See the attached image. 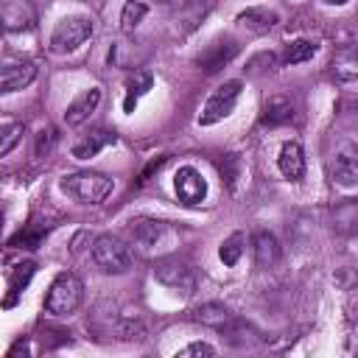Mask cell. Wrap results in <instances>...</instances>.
<instances>
[{
	"instance_id": "cell-1",
	"label": "cell",
	"mask_w": 358,
	"mask_h": 358,
	"mask_svg": "<svg viewBox=\"0 0 358 358\" xmlns=\"http://www.w3.org/2000/svg\"><path fill=\"white\" fill-rule=\"evenodd\" d=\"M81 299H84V282H81V277L73 274V271H62L50 282V288H48L45 310L50 316H70V313L78 310Z\"/></svg>"
},
{
	"instance_id": "cell-2",
	"label": "cell",
	"mask_w": 358,
	"mask_h": 358,
	"mask_svg": "<svg viewBox=\"0 0 358 358\" xmlns=\"http://www.w3.org/2000/svg\"><path fill=\"white\" fill-rule=\"evenodd\" d=\"M62 190L81 204H101L112 193V179L101 171H76L62 179Z\"/></svg>"
},
{
	"instance_id": "cell-3",
	"label": "cell",
	"mask_w": 358,
	"mask_h": 358,
	"mask_svg": "<svg viewBox=\"0 0 358 358\" xmlns=\"http://www.w3.org/2000/svg\"><path fill=\"white\" fill-rule=\"evenodd\" d=\"M92 260L106 274H123V271L131 268L134 255H131L129 243L120 235L106 232V235H98L95 238V243H92Z\"/></svg>"
},
{
	"instance_id": "cell-4",
	"label": "cell",
	"mask_w": 358,
	"mask_h": 358,
	"mask_svg": "<svg viewBox=\"0 0 358 358\" xmlns=\"http://www.w3.org/2000/svg\"><path fill=\"white\" fill-rule=\"evenodd\" d=\"M90 36H92V17H87V14L62 17L50 34V50L53 53H70L78 45H84Z\"/></svg>"
},
{
	"instance_id": "cell-5",
	"label": "cell",
	"mask_w": 358,
	"mask_h": 358,
	"mask_svg": "<svg viewBox=\"0 0 358 358\" xmlns=\"http://www.w3.org/2000/svg\"><path fill=\"white\" fill-rule=\"evenodd\" d=\"M154 277H157V282H162L165 288H171V291H176V294H193V288H196V277H193V268L182 260V257H176V255H165V257H159L157 263H154Z\"/></svg>"
},
{
	"instance_id": "cell-6",
	"label": "cell",
	"mask_w": 358,
	"mask_h": 358,
	"mask_svg": "<svg viewBox=\"0 0 358 358\" xmlns=\"http://www.w3.org/2000/svg\"><path fill=\"white\" fill-rule=\"evenodd\" d=\"M241 81H224L210 98H207V103H204V109H201V115H199V123L201 126H213V123H218V120H224L232 109H235V103H238V95H241Z\"/></svg>"
},
{
	"instance_id": "cell-7",
	"label": "cell",
	"mask_w": 358,
	"mask_h": 358,
	"mask_svg": "<svg viewBox=\"0 0 358 358\" xmlns=\"http://www.w3.org/2000/svg\"><path fill=\"white\" fill-rule=\"evenodd\" d=\"M173 187H176L179 201L187 204V207L201 204L204 196H207V182H204V176H201L193 165H185V168L176 171V176H173Z\"/></svg>"
},
{
	"instance_id": "cell-8",
	"label": "cell",
	"mask_w": 358,
	"mask_h": 358,
	"mask_svg": "<svg viewBox=\"0 0 358 358\" xmlns=\"http://www.w3.org/2000/svg\"><path fill=\"white\" fill-rule=\"evenodd\" d=\"M235 53H238V42H235V39H215V42L207 45V50L199 56V67H201L207 76H213V73H218L221 67H227V64L235 59Z\"/></svg>"
},
{
	"instance_id": "cell-9",
	"label": "cell",
	"mask_w": 358,
	"mask_h": 358,
	"mask_svg": "<svg viewBox=\"0 0 358 358\" xmlns=\"http://www.w3.org/2000/svg\"><path fill=\"white\" fill-rule=\"evenodd\" d=\"M34 78H36V67H34L31 62H14V64H6V67H0V95L25 90Z\"/></svg>"
},
{
	"instance_id": "cell-10",
	"label": "cell",
	"mask_w": 358,
	"mask_h": 358,
	"mask_svg": "<svg viewBox=\"0 0 358 358\" xmlns=\"http://www.w3.org/2000/svg\"><path fill=\"white\" fill-rule=\"evenodd\" d=\"M98 103H101V90H98V87L84 90V92H81L78 98H73V103L67 106L64 123H67V126H81V123H87L90 115L98 109Z\"/></svg>"
},
{
	"instance_id": "cell-11",
	"label": "cell",
	"mask_w": 358,
	"mask_h": 358,
	"mask_svg": "<svg viewBox=\"0 0 358 358\" xmlns=\"http://www.w3.org/2000/svg\"><path fill=\"white\" fill-rule=\"evenodd\" d=\"M168 235V227L162 221H151V218H143V221H134L131 224V238L134 243L143 249V252H154Z\"/></svg>"
},
{
	"instance_id": "cell-12",
	"label": "cell",
	"mask_w": 358,
	"mask_h": 358,
	"mask_svg": "<svg viewBox=\"0 0 358 358\" xmlns=\"http://www.w3.org/2000/svg\"><path fill=\"white\" fill-rule=\"evenodd\" d=\"M277 168H280V173H282L285 179H291V182L302 179V173H305V157H302V145H299L296 140H288V143L280 148Z\"/></svg>"
},
{
	"instance_id": "cell-13",
	"label": "cell",
	"mask_w": 358,
	"mask_h": 358,
	"mask_svg": "<svg viewBox=\"0 0 358 358\" xmlns=\"http://www.w3.org/2000/svg\"><path fill=\"white\" fill-rule=\"evenodd\" d=\"M117 137H115V131H106V129H95V131H90V134H84V137H78L76 143H73V157L76 159H90V157H95L98 151H103L109 143H115Z\"/></svg>"
},
{
	"instance_id": "cell-14",
	"label": "cell",
	"mask_w": 358,
	"mask_h": 358,
	"mask_svg": "<svg viewBox=\"0 0 358 358\" xmlns=\"http://www.w3.org/2000/svg\"><path fill=\"white\" fill-rule=\"evenodd\" d=\"M252 252H255V263L260 268H268L280 260V243L268 229H257L252 235Z\"/></svg>"
},
{
	"instance_id": "cell-15",
	"label": "cell",
	"mask_w": 358,
	"mask_h": 358,
	"mask_svg": "<svg viewBox=\"0 0 358 358\" xmlns=\"http://www.w3.org/2000/svg\"><path fill=\"white\" fill-rule=\"evenodd\" d=\"M291 117H294V106H291V101L282 98V95L268 98L266 106H263V115H260V120H263L266 126H280V123H288Z\"/></svg>"
},
{
	"instance_id": "cell-16",
	"label": "cell",
	"mask_w": 358,
	"mask_h": 358,
	"mask_svg": "<svg viewBox=\"0 0 358 358\" xmlns=\"http://www.w3.org/2000/svg\"><path fill=\"white\" fill-rule=\"evenodd\" d=\"M333 173H336V182L344 185V187H352L358 182V159H355V151L352 148H347V151H341L336 157Z\"/></svg>"
},
{
	"instance_id": "cell-17",
	"label": "cell",
	"mask_w": 358,
	"mask_h": 358,
	"mask_svg": "<svg viewBox=\"0 0 358 358\" xmlns=\"http://www.w3.org/2000/svg\"><path fill=\"white\" fill-rule=\"evenodd\" d=\"M316 53V42H310V39H294V42H288L285 48H282V53H280V64H299V62H308L310 56Z\"/></svg>"
},
{
	"instance_id": "cell-18",
	"label": "cell",
	"mask_w": 358,
	"mask_h": 358,
	"mask_svg": "<svg viewBox=\"0 0 358 358\" xmlns=\"http://www.w3.org/2000/svg\"><path fill=\"white\" fill-rule=\"evenodd\" d=\"M193 319L201 322V324H210V327H224L232 316L221 302H204V305H199L193 310Z\"/></svg>"
},
{
	"instance_id": "cell-19",
	"label": "cell",
	"mask_w": 358,
	"mask_h": 358,
	"mask_svg": "<svg viewBox=\"0 0 358 358\" xmlns=\"http://www.w3.org/2000/svg\"><path fill=\"white\" fill-rule=\"evenodd\" d=\"M238 22L241 25H246V28H252V31H268L274 22H277V14L274 11H266V8H246V11H241L238 14Z\"/></svg>"
},
{
	"instance_id": "cell-20",
	"label": "cell",
	"mask_w": 358,
	"mask_h": 358,
	"mask_svg": "<svg viewBox=\"0 0 358 358\" xmlns=\"http://www.w3.org/2000/svg\"><path fill=\"white\" fill-rule=\"evenodd\" d=\"M333 76H336V81H341V84H352V81H355L358 67H355V53H352V48H344L341 53H336Z\"/></svg>"
},
{
	"instance_id": "cell-21",
	"label": "cell",
	"mask_w": 358,
	"mask_h": 358,
	"mask_svg": "<svg viewBox=\"0 0 358 358\" xmlns=\"http://www.w3.org/2000/svg\"><path fill=\"white\" fill-rule=\"evenodd\" d=\"M145 14H148V6L143 0H126L123 3V11H120V31L123 34H131L143 22Z\"/></svg>"
},
{
	"instance_id": "cell-22",
	"label": "cell",
	"mask_w": 358,
	"mask_h": 358,
	"mask_svg": "<svg viewBox=\"0 0 358 358\" xmlns=\"http://www.w3.org/2000/svg\"><path fill=\"white\" fill-rule=\"evenodd\" d=\"M151 84H154V78H151V73L148 70H137L129 81H126V90H129V95H126V112H131L134 109V103H137V98L143 95V92H148L151 90Z\"/></svg>"
},
{
	"instance_id": "cell-23",
	"label": "cell",
	"mask_w": 358,
	"mask_h": 358,
	"mask_svg": "<svg viewBox=\"0 0 358 358\" xmlns=\"http://www.w3.org/2000/svg\"><path fill=\"white\" fill-rule=\"evenodd\" d=\"M243 243H246V238H243V232H232L224 243H221V249H218V255H221V260H224V266H235L238 260H241V255H243Z\"/></svg>"
},
{
	"instance_id": "cell-24",
	"label": "cell",
	"mask_w": 358,
	"mask_h": 358,
	"mask_svg": "<svg viewBox=\"0 0 358 358\" xmlns=\"http://www.w3.org/2000/svg\"><path fill=\"white\" fill-rule=\"evenodd\" d=\"M31 274H34V263H22V266H17V268L11 271V280H8V291H11V296L6 299V305H14V296L25 288V282L31 280Z\"/></svg>"
},
{
	"instance_id": "cell-25",
	"label": "cell",
	"mask_w": 358,
	"mask_h": 358,
	"mask_svg": "<svg viewBox=\"0 0 358 358\" xmlns=\"http://www.w3.org/2000/svg\"><path fill=\"white\" fill-rule=\"evenodd\" d=\"M22 140V123H6L0 126V159Z\"/></svg>"
},
{
	"instance_id": "cell-26",
	"label": "cell",
	"mask_w": 358,
	"mask_h": 358,
	"mask_svg": "<svg viewBox=\"0 0 358 358\" xmlns=\"http://www.w3.org/2000/svg\"><path fill=\"white\" fill-rule=\"evenodd\" d=\"M190 355H196V358H201V355H215V350L210 347V344H204V341H193V344H187L185 350H179V358H190Z\"/></svg>"
},
{
	"instance_id": "cell-27",
	"label": "cell",
	"mask_w": 358,
	"mask_h": 358,
	"mask_svg": "<svg viewBox=\"0 0 358 358\" xmlns=\"http://www.w3.org/2000/svg\"><path fill=\"white\" fill-rule=\"evenodd\" d=\"M53 140H56V131H53V129H42V131L36 134V154L45 157V154L53 148Z\"/></svg>"
},
{
	"instance_id": "cell-28",
	"label": "cell",
	"mask_w": 358,
	"mask_h": 358,
	"mask_svg": "<svg viewBox=\"0 0 358 358\" xmlns=\"http://www.w3.org/2000/svg\"><path fill=\"white\" fill-rule=\"evenodd\" d=\"M324 3H330V6H341V3H347V0H324Z\"/></svg>"
},
{
	"instance_id": "cell-29",
	"label": "cell",
	"mask_w": 358,
	"mask_h": 358,
	"mask_svg": "<svg viewBox=\"0 0 358 358\" xmlns=\"http://www.w3.org/2000/svg\"><path fill=\"white\" fill-rule=\"evenodd\" d=\"M0 227H3V215H0Z\"/></svg>"
},
{
	"instance_id": "cell-30",
	"label": "cell",
	"mask_w": 358,
	"mask_h": 358,
	"mask_svg": "<svg viewBox=\"0 0 358 358\" xmlns=\"http://www.w3.org/2000/svg\"><path fill=\"white\" fill-rule=\"evenodd\" d=\"M0 34H3V28H0Z\"/></svg>"
}]
</instances>
